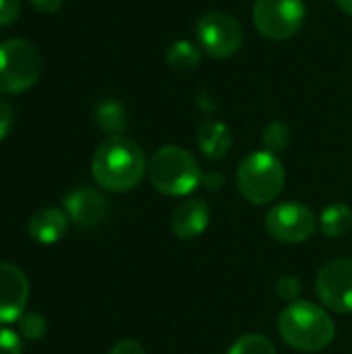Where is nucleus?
Instances as JSON below:
<instances>
[{
  "label": "nucleus",
  "mask_w": 352,
  "mask_h": 354,
  "mask_svg": "<svg viewBox=\"0 0 352 354\" xmlns=\"http://www.w3.org/2000/svg\"><path fill=\"white\" fill-rule=\"evenodd\" d=\"M147 158L139 143L129 137H108L93 153L91 174L98 187L110 193L135 189L147 174Z\"/></svg>",
  "instance_id": "nucleus-1"
},
{
  "label": "nucleus",
  "mask_w": 352,
  "mask_h": 354,
  "mask_svg": "<svg viewBox=\"0 0 352 354\" xmlns=\"http://www.w3.org/2000/svg\"><path fill=\"white\" fill-rule=\"evenodd\" d=\"M278 332L290 348L319 353L334 342L336 326L324 307L309 301H295L280 311Z\"/></svg>",
  "instance_id": "nucleus-2"
},
{
  "label": "nucleus",
  "mask_w": 352,
  "mask_h": 354,
  "mask_svg": "<svg viewBox=\"0 0 352 354\" xmlns=\"http://www.w3.org/2000/svg\"><path fill=\"white\" fill-rule=\"evenodd\" d=\"M147 176L151 187L166 197H187L203 183L197 158L178 145L160 147L149 160Z\"/></svg>",
  "instance_id": "nucleus-3"
},
{
  "label": "nucleus",
  "mask_w": 352,
  "mask_h": 354,
  "mask_svg": "<svg viewBox=\"0 0 352 354\" xmlns=\"http://www.w3.org/2000/svg\"><path fill=\"white\" fill-rule=\"evenodd\" d=\"M286 185L284 164L276 153L255 151L249 153L237 170L239 193L253 205H268L276 201Z\"/></svg>",
  "instance_id": "nucleus-4"
},
{
  "label": "nucleus",
  "mask_w": 352,
  "mask_h": 354,
  "mask_svg": "<svg viewBox=\"0 0 352 354\" xmlns=\"http://www.w3.org/2000/svg\"><path fill=\"white\" fill-rule=\"evenodd\" d=\"M44 71V60L35 44L10 37L0 41V93H23L31 89Z\"/></svg>",
  "instance_id": "nucleus-5"
},
{
  "label": "nucleus",
  "mask_w": 352,
  "mask_h": 354,
  "mask_svg": "<svg viewBox=\"0 0 352 354\" xmlns=\"http://www.w3.org/2000/svg\"><path fill=\"white\" fill-rule=\"evenodd\" d=\"M303 0H255L253 23L259 35L272 41H284L295 37L305 23Z\"/></svg>",
  "instance_id": "nucleus-6"
},
{
  "label": "nucleus",
  "mask_w": 352,
  "mask_h": 354,
  "mask_svg": "<svg viewBox=\"0 0 352 354\" xmlns=\"http://www.w3.org/2000/svg\"><path fill=\"white\" fill-rule=\"evenodd\" d=\"M245 39L243 25L228 12L212 10L197 21V41L199 48L212 58L224 60L234 56Z\"/></svg>",
  "instance_id": "nucleus-7"
},
{
  "label": "nucleus",
  "mask_w": 352,
  "mask_h": 354,
  "mask_svg": "<svg viewBox=\"0 0 352 354\" xmlns=\"http://www.w3.org/2000/svg\"><path fill=\"white\" fill-rule=\"evenodd\" d=\"M266 230L278 243L299 245V243H307L315 234L317 220L305 203L284 201L268 212Z\"/></svg>",
  "instance_id": "nucleus-8"
},
{
  "label": "nucleus",
  "mask_w": 352,
  "mask_h": 354,
  "mask_svg": "<svg viewBox=\"0 0 352 354\" xmlns=\"http://www.w3.org/2000/svg\"><path fill=\"white\" fill-rule=\"evenodd\" d=\"M315 292L324 307L334 313H352V259L326 263L315 278Z\"/></svg>",
  "instance_id": "nucleus-9"
},
{
  "label": "nucleus",
  "mask_w": 352,
  "mask_h": 354,
  "mask_svg": "<svg viewBox=\"0 0 352 354\" xmlns=\"http://www.w3.org/2000/svg\"><path fill=\"white\" fill-rule=\"evenodd\" d=\"M29 301V280L15 263H0V326L19 322Z\"/></svg>",
  "instance_id": "nucleus-10"
},
{
  "label": "nucleus",
  "mask_w": 352,
  "mask_h": 354,
  "mask_svg": "<svg viewBox=\"0 0 352 354\" xmlns=\"http://www.w3.org/2000/svg\"><path fill=\"white\" fill-rule=\"evenodd\" d=\"M64 212L81 228H98L108 218V199L93 187H77L64 197Z\"/></svg>",
  "instance_id": "nucleus-11"
},
{
  "label": "nucleus",
  "mask_w": 352,
  "mask_h": 354,
  "mask_svg": "<svg viewBox=\"0 0 352 354\" xmlns=\"http://www.w3.org/2000/svg\"><path fill=\"white\" fill-rule=\"evenodd\" d=\"M210 224V207L203 199H187L170 214V230L180 241H193L205 232Z\"/></svg>",
  "instance_id": "nucleus-12"
},
{
  "label": "nucleus",
  "mask_w": 352,
  "mask_h": 354,
  "mask_svg": "<svg viewBox=\"0 0 352 354\" xmlns=\"http://www.w3.org/2000/svg\"><path fill=\"white\" fill-rule=\"evenodd\" d=\"M68 216L58 207H41L29 220V236L39 245L58 243L68 230Z\"/></svg>",
  "instance_id": "nucleus-13"
},
{
  "label": "nucleus",
  "mask_w": 352,
  "mask_h": 354,
  "mask_svg": "<svg viewBox=\"0 0 352 354\" xmlns=\"http://www.w3.org/2000/svg\"><path fill=\"white\" fill-rule=\"evenodd\" d=\"M197 143L207 160H212V162L224 160L232 147V133H230L228 124H224L220 120H205L199 127Z\"/></svg>",
  "instance_id": "nucleus-14"
},
{
  "label": "nucleus",
  "mask_w": 352,
  "mask_h": 354,
  "mask_svg": "<svg viewBox=\"0 0 352 354\" xmlns=\"http://www.w3.org/2000/svg\"><path fill=\"white\" fill-rule=\"evenodd\" d=\"M93 118H95L98 127L108 137H122V133L127 129V112H124L122 104L116 102L114 97L102 100L93 110Z\"/></svg>",
  "instance_id": "nucleus-15"
},
{
  "label": "nucleus",
  "mask_w": 352,
  "mask_h": 354,
  "mask_svg": "<svg viewBox=\"0 0 352 354\" xmlns=\"http://www.w3.org/2000/svg\"><path fill=\"white\" fill-rule=\"evenodd\" d=\"M319 228L328 239H342L352 230V209L346 203H332L319 216Z\"/></svg>",
  "instance_id": "nucleus-16"
},
{
  "label": "nucleus",
  "mask_w": 352,
  "mask_h": 354,
  "mask_svg": "<svg viewBox=\"0 0 352 354\" xmlns=\"http://www.w3.org/2000/svg\"><path fill=\"white\" fill-rule=\"evenodd\" d=\"M201 52L203 50L199 46H195L187 39H180L168 48L166 62L170 68H176V71H193L201 62Z\"/></svg>",
  "instance_id": "nucleus-17"
},
{
  "label": "nucleus",
  "mask_w": 352,
  "mask_h": 354,
  "mask_svg": "<svg viewBox=\"0 0 352 354\" xmlns=\"http://www.w3.org/2000/svg\"><path fill=\"white\" fill-rule=\"evenodd\" d=\"M261 141H263L266 151L278 156V153L284 151V149L288 147V143H290V127H288L286 122H282V120H274V122H270V124L263 129Z\"/></svg>",
  "instance_id": "nucleus-18"
},
{
  "label": "nucleus",
  "mask_w": 352,
  "mask_h": 354,
  "mask_svg": "<svg viewBox=\"0 0 352 354\" xmlns=\"http://www.w3.org/2000/svg\"><path fill=\"white\" fill-rule=\"evenodd\" d=\"M228 354H278L274 342L263 336V334H245L241 336L232 346Z\"/></svg>",
  "instance_id": "nucleus-19"
},
{
  "label": "nucleus",
  "mask_w": 352,
  "mask_h": 354,
  "mask_svg": "<svg viewBox=\"0 0 352 354\" xmlns=\"http://www.w3.org/2000/svg\"><path fill=\"white\" fill-rule=\"evenodd\" d=\"M19 326V336L23 340H29V342H37L46 336V330H48V324H46V317L35 313V311H27L21 315V319L17 322Z\"/></svg>",
  "instance_id": "nucleus-20"
},
{
  "label": "nucleus",
  "mask_w": 352,
  "mask_h": 354,
  "mask_svg": "<svg viewBox=\"0 0 352 354\" xmlns=\"http://www.w3.org/2000/svg\"><path fill=\"white\" fill-rule=\"evenodd\" d=\"M301 292H303V284H301V280L297 276H282L278 280V284H276V295L282 301H286L288 305L299 301Z\"/></svg>",
  "instance_id": "nucleus-21"
},
{
  "label": "nucleus",
  "mask_w": 352,
  "mask_h": 354,
  "mask_svg": "<svg viewBox=\"0 0 352 354\" xmlns=\"http://www.w3.org/2000/svg\"><path fill=\"white\" fill-rule=\"evenodd\" d=\"M21 353H23V338L8 328H0V354Z\"/></svg>",
  "instance_id": "nucleus-22"
},
{
  "label": "nucleus",
  "mask_w": 352,
  "mask_h": 354,
  "mask_svg": "<svg viewBox=\"0 0 352 354\" xmlns=\"http://www.w3.org/2000/svg\"><path fill=\"white\" fill-rule=\"evenodd\" d=\"M21 12V0H0V27L17 21Z\"/></svg>",
  "instance_id": "nucleus-23"
},
{
  "label": "nucleus",
  "mask_w": 352,
  "mask_h": 354,
  "mask_svg": "<svg viewBox=\"0 0 352 354\" xmlns=\"http://www.w3.org/2000/svg\"><path fill=\"white\" fill-rule=\"evenodd\" d=\"M12 127V106L0 95V141L8 135Z\"/></svg>",
  "instance_id": "nucleus-24"
},
{
  "label": "nucleus",
  "mask_w": 352,
  "mask_h": 354,
  "mask_svg": "<svg viewBox=\"0 0 352 354\" xmlns=\"http://www.w3.org/2000/svg\"><path fill=\"white\" fill-rule=\"evenodd\" d=\"M108 354H145V348L137 340L124 338V340H118Z\"/></svg>",
  "instance_id": "nucleus-25"
},
{
  "label": "nucleus",
  "mask_w": 352,
  "mask_h": 354,
  "mask_svg": "<svg viewBox=\"0 0 352 354\" xmlns=\"http://www.w3.org/2000/svg\"><path fill=\"white\" fill-rule=\"evenodd\" d=\"M29 2L35 6V10L50 15V12H56V10L62 6V2H64V0H29Z\"/></svg>",
  "instance_id": "nucleus-26"
},
{
  "label": "nucleus",
  "mask_w": 352,
  "mask_h": 354,
  "mask_svg": "<svg viewBox=\"0 0 352 354\" xmlns=\"http://www.w3.org/2000/svg\"><path fill=\"white\" fill-rule=\"evenodd\" d=\"M203 185L210 191H220L224 187V176L218 172H207V174H203Z\"/></svg>",
  "instance_id": "nucleus-27"
},
{
  "label": "nucleus",
  "mask_w": 352,
  "mask_h": 354,
  "mask_svg": "<svg viewBox=\"0 0 352 354\" xmlns=\"http://www.w3.org/2000/svg\"><path fill=\"white\" fill-rule=\"evenodd\" d=\"M336 4H338V8H340L344 15L352 17V0H336Z\"/></svg>",
  "instance_id": "nucleus-28"
}]
</instances>
